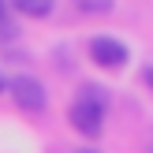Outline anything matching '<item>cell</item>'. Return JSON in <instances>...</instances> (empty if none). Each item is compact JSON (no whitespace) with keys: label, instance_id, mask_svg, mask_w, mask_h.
Wrapping results in <instances>:
<instances>
[{"label":"cell","instance_id":"6da1fadb","mask_svg":"<svg viewBox=\"0 0 153 153\" xmlns=\"http://www.w3.org/2000/svg\"><path fill=\"white\" fill-rule=\"evenodd\" d=\"M105 112H108V94L94 82H82L75 101L67 105V123L86 138H97L105 131Z\"/></svg>","mask_w":153,"mask_h":153},{"label":"cell","instance_id":"7a4b0ae2","mask_svg":"<svg viewBox=\"0 0 153 153\" xmlns=\"http://www.w3.org/2000/svg\"><path fill=\"white\" fill-rule=\"evenodd\" d=\"M90 60H94L97 67H105V71H120V67H127V60H131V49H127V41H120V37L112 34H94L86 45Z\"/></svg>","mask_w":153,"mask_h":153},{"label":"cell","instance_id":"3957f363","mask_svg":"<svg viewBox=\"0 0 153 153\" xmlns=\"http://www.w3.org/2000/svg\"><path fill=\"white\" fill-rule=\"evenodd\" d=\"M7 94H11V101L19 105L22 112H41L45 105H49L45 82H37L34 75H15V79H7Z\"/></svg>","mask_w":153,"mask_h":153},{"label":"cell","instance_id":"277c9868","mask_svg":"<svg viewBox=\"0 0 153 153\" xmlns=\"http://www.w3.org/2000/svg\"><path fill=\"white\" fill-rule=\"evenodd\" d=\"M11 7L26 19H45V15H52L56 0H11Z\"/></svg>","mask_w":153,"mask_h":153},{"label":"cell","instance_id":"5b68a950","mask_svg":"<svg viewBox=\"0 0 153 153\" xmlns=\"http://www.w3.org/2000/svg\"><path fill=\"white\" fill-rule=\"evenodd\" d=\"M75 7L86 11V15H108L116 7V0H75Z\"/></svg>","mask_w":153,"mask_h":153},{"label":"cell","instance_id":"8992f818","mask_svg":"<svg viewBox=\"0 0 153 153\" xmlns=\"http://www.w3.org/2000/svg\"><path fill=\"white\" fill-rule=\"evenodd\" d=\"M142 82L153 90V64H146V67H142Z\"/></svg>","mask_w":153,"mask_h":153},{"label":"cell","instance_id":"52a82bcc","mask_svg":"<svg viewBox=\"0 0 153 153\" xmlns=\"http://www.w3.org/2000/svg\"><path fill=\"white\" fill-rule=\"evenodd\" d=\"M4 90H7V79H4V71H0V94H4Z\"/></svg>","mask_w":153,"mask_h":153},{"label":"cell","instance_id":"ba28073f","mask_svg":"<svg viewBox=\"0 0 153 153\" xmlns=\"http://www.w3.org/2000/svg\"><path fill=\"white\" fill-rule=\"evenodd\" d=\"M4 11H7V4H4V0H0V22H4Z\"/></svg>","mask_w":153,"mask_h":153},{"label":"cell","instance_id":"9c48e42d","mask_svg":"<svg viewBox=\"0 0 153 153\" xmlns=\"http://www.w3.org/2000/svg\"><path fill=\"white\" fill-rule=\"evenodd\" d=\"M75 153H101V149H75Z\"/></svg>","mask_w":153,"mask_h":153}]
</instances>
